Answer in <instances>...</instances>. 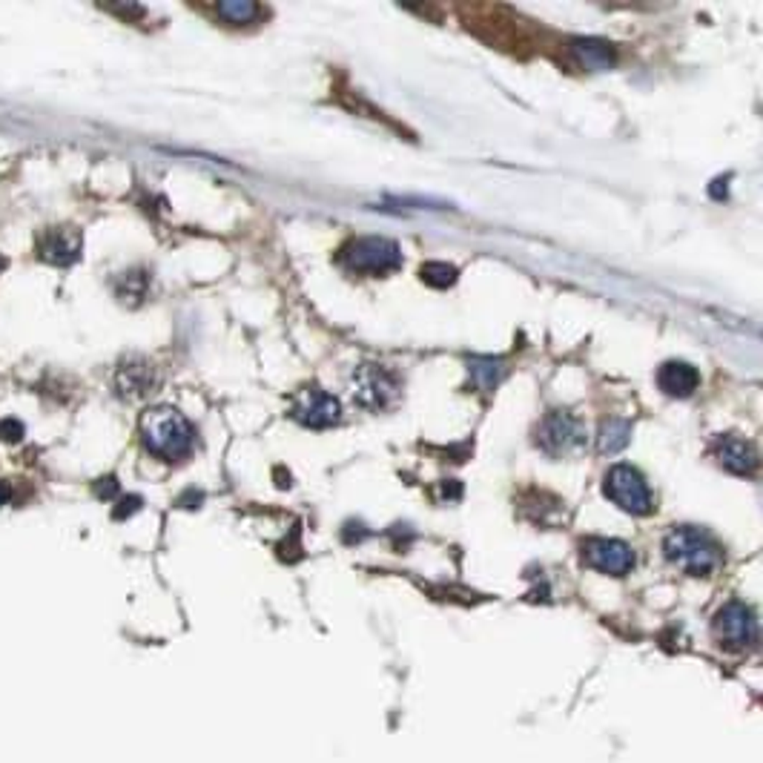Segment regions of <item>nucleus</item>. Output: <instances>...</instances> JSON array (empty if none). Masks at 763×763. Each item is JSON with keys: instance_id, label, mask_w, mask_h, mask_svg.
<instances>
[{"instance_id": "obj_1", "label": "nucleus", "mask_w": 763, "mask_h": 763, "mask_svg": "<svg viewBox=\"0 0 763 763\" xmlns=\"http://www.w3.org/2000/svg\"><path fill=\"white\" fill-rule=\"evenodd\" d=\"M141 442L158 460L181 462L193 453L195 431L176 408H153L141 419Z\"/></svg>"}, {"instance_id": "obj_2", "label": "nucleus", "mask_w": 763, "mask_h": 763, "mask_svg": "<svg viewBox=\"0 0 763 763\" xmlns=\"http://www.w3.org/2000/svg\"><path fill=\"white\" fill-rule=\"evenodd\" d=\"M666 560L675 562L677 568H683L692 577H706L720 566V545L709 531L694 528V526H683L666 534L663 543Z\"/></svg>"}, {"instance_id": "obj_3", "label": "nucleus", "mask_w": 763, "mask_h": 763, "mask_svg": "<svg viewBox=\"0 0 763 763\" xmlns=\"http://www.w3.org/2000/svg\"><path fill=\"white\" fill-rule=\"evenodd\" d=\"M534 442L548 457H571L585 445V425L571 411H552L534 427Z\"/></svg>"}, {"instance_id": "obj_4", "label": "nucleus", "mask_w": 763, "mask_h": 763, "mask_svg": "<svg viewBox=\"0 0 763 763\" xmlns=\"http://www.w3.org/2000/svg\"><path fill=\"white\" fill-rule=\"evenodd\" d=\"M342 261L356 273L385 276L402 264V253H399L396 241L385 238V236H361V238H353L351 245L344 247Z\"/></svg>"}, {"instance_id": "obj_5", "label": "nucleus", "mask_w": 763, "mask_h": 763, "mask_svg": "<svg viewBox=\"0 0 763 763\" xmlns=\"http://www.w3.org/2000/svg\"><path fill=\"white\" fill-rule=\"evenodd\" d=\"M602 493L628 514H649L654 508V497L643 479L632 465H614L609 468L606 479H602Z\"/></svg>"}, {"instance_id": "obj_6", "label": "nucleus", "mask_w": 763, "mask_h": 763, "mask_svg": "<svg viewBox=\"0 0 763 763\" xmlns=\"http://www.w3.org/2000/svg\"><path fill=\"white\" fill-rule=\"evenodd\" d=\"M353 399L361 408L368 411H387L399 399V382L394 379L391 370H385L382 365H359L353 370Z\"/></svg>"}, {"instance_id": "obj_7", "label": "nucleus", "mask_w": 763, "mask_h": 763, "mask_svg": "<svg viewBox=\"0 0 763 763\" xmlns=\"http://www.w3.org/2000/svg\"><path fill=\"white\" fill-rule=\"evenodd\" d=\"M583 560L592 568L602 571V574H628L634 566V552L632 545H626L623 540H611V537H588L583 540Z\"/></svg>"}, {"instance_id": "obj_8", "label": "nucleus", "mask_w": 763, "mask_h": 763, "mask_svg": "<svg viewBox=\"0 0 763 763\" xmlns=\"http://www.w3.org/2000/svg\"><path fill=\"white\" fill-rule=\"evenodd\" d=\"M80 247H84V236L72 224L49 227L37 236V256L55 267L75 264L80 259Z\"/></svg>"}, {"instance_id": "obj_9", "label": "nucleus", "mask_w": 763, "mask_h": 763, "mask_svg": "<svg viewBox=\"0 0 763 763\" xmlns=\"http://www.w3.org/2000/svg\"><path fill=\"white\" fill-rule=\"evenodd\" d=\"M293 417L304 427H330L339 422L342 408L336 396L319 391V387H304L293 402Z\"/></svg>"}, {"instance_id": "obj_10", "label": "nucleus", "mask_w": 763, "mask_h": 763, "mask_svg": "<svg viewBox=\"0 0 763 763\" xmlns=\"http://www.w3.org/2000/svg\"><path fill=\"white\" fill-rule=\"evenodd\" d=\"M717 634L729 649L752 646L758 637V626H755V618H752V611H749V606H743L741 600L726 602V606L717 611Z\"/></svg>"}, {"instance_id": "obj_11", "label": "nucleus", "mask_w": 763, "mask_h": 763, "mask_svg": "<svg viewBox=\"0 0 763 763\" xmlns=\"http://www.w3.org/2000/svg\"><path fill=\"white\" fill-rule=\"evenodd\" d=\"M155 382H158V373L150 361L144 359H129V361H120V368L115 373V391L118 396L124 399H144L155 391Z\"/></svg>"}, {"instance_id": "obj_12", "label": "nucleus", "mask_w": 763, "mask_h": 763, "mask_svg": "<svg viewBox=\"0 0 763 763\" xmlns=\"http://www.w3.org/2000/svg\"><path fill=\"white\" fill-rule=\"evenodd\" d=\"M658 387L666 396L686 399L701 387V373L689 361H666L658 370Z\"/></svg>"}, {"instance_id": "obj_13", "label": "nucleus", "mask_w": 763, "mask_h": 763, "mask_svg": "<svg viewBox=\"0 0 763 763\" xmlns=\"http://www.w3.org/2000/svg\"><path fill=\"white\" fill-rule=\"evenodd\" d=\"M717 462L726 468L729 474L749 477V474H755V468H758V453L746 439L726 434L717 439Z\"/></svg>"}, {"instance_id": "obj_14", "label": "nucleus", "mask_w": 763, "mask_h": 763, "mask_svg": "<svg viewBox=\"0 0 763 763\" xmlns=\"http://www.w3.org/2000/svg\"><path fill=\"white\" fill-rule=\"evenodd\" d=\"M146 290H150V273L146 270H127V273H120L115 281L118 299L127 302V304H141Z\"/></svg>"}, {"instance_id": "obj_15", "label": "nucleus", "mask_w": 763, "mask_h": 763, "mask_svg": "<svg viewBox=\"0 0 763 763\" xmlns=\"http://www.w3.org/2000/svg\"><path fill=\"white\" fill-rule=\"evenodd\" d=\"M574 52H577V58L583 66H588V70H609L614 55L611 49L602 44V40H574Z\"/></svg>"}, {"instance_id": "obj_16", "label": "nucleus", "mask_w": 763, "mask_h": 763, "mask_svg": "<svg viewBox=\"0 0 763 763\" xmlns=\"http://www.w3.org/2000/svg\"><path fill=\"white\" fill-rule=\"evenodd\" d=\"M628 436H632V427L623 419H609L600 425V436H597V448L602 453H618L628 445Z\"/></svg>"}, {"instance_id": "obj_17", "label": "nucleus", "mask_w": 763, "mask_h": 763, "mask_svg": "<svg viewBox=\"0 0 763 763\" xmlns=\"http://www.w3.org/2000/svg\"><path fill=\"white\" fill-rule=\"evenodd\" d=\"M468 368H471V377L482 391H488V387L497 385L505 373V365L500 359H471L468 361Z\"/></svg>"}, {"instance_id": "obj_18", "label": "nucleus", "mask_w": 763, "mask_h": 763, "mask_svg": "<svg viewBox=\"0 0 763 763\" xmlns=\"http://www.w3.org/2000/svg\"><path fill=\"white\" fill-rule=\"evenodd\" d=\"M216 12L227 23H250V21H256L261 6L250 4V0H230V4H216Z\"/></svg>"}, {"instance_id": "obj_19", "label": "nucleus", "mask_w": 763, "mask_h": 763, "mask_svg": "<svg viewBox=\"0 0 763 763\" xmlns=\"http://www.w3.org/2000/svg\"><path fill=\"white\" fill-rule=\"evenodd\" d=\"M419 276H422L425 285L442 290V287H451L453 281H457V267L445 264V261H427V264H422Z\"/></svg>"}, {"instance_id": "obj_20", "label": "nucleus", "mask_w": 763, "mask_h": 763, "mask_svg": "<svg viewBox=\"0 0 763 763\" xmlns=\"http://www.w3.org/2000/svg\"><path fill=\"white\" fill-rule=\"evenodd\" d=\"M23 434H26V427H23V422L21 419H0V442H21L23 439Z\"/></svg>"}, {"instance_id": "obj_21", "label": "nucleus", "mask_w": 763, "mask_h": 763, "mask_svg": "<svg viewBox=\"0 0 763 763\" xmlns=\"http://www.w3.org/2000/svg\"><path fill=\"white\" fill-rule=\"evenodd\" d=\"M138 508H141V497H124V500L115 505L112 517H115V519H127L132 511H138Z\"/></svg>"}, {"instance_id": "obj_22", "label": "nucleus", "mask_w": 763, "mask_h": 763, "mask_svg": "<svg viewBox=\"0 0 763 763\" xmlns=\"http://www.w3.org/2000/svg\"><path fill=\"white\" fill-rule=\"evenodd\" d=\"M95 493L101 500H112L115 493H118V482H115V477H104L98 485H95Z\"/></svg>"}, {"instance_id": "obj_23", "label": "nucleus", "mask_w": 763, "mask_h": 763, "mask_svg": "<svg viewBox=\"0 0 763 763\" xmlns=\"http://www.w3.org/2000/svg\"><path fill=\"white\" fill-rule=\"evenodd\" d=\"M12 500V485L9 479H0V505H6Z\"/></svg>"}, {"instance_id": "obj_24", "label": "nucleus", "mask_w": 763, "mask_h": 763, "mask_svg": "<svg viewBox=\"0 0 763 763\" xmlns=\"http://www.w3.org/2000/svg\"><path fill=\"white\" fill-rule=\"evenodd\" d=\"M4 270H6V259H4V256H0V273H4Z\"/></svg>"}]
</instances>
